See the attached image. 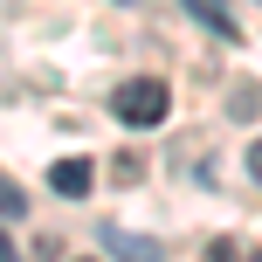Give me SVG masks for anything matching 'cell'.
I'll list each match as a JSON object with an SVG mask.
<instances>
[{"instance_id": "6da1fadb", "label": "cell", "mask_w": 262, "mask_h": 262, "mask_svg": "<svg viewBox=\"0 0 262 262\" xmlns=\"http://www.w3.org/2000/svg\"><path fill=\"white\" fill-rule=\"evenodd\" d=\"M118 118L124 124H159V118H166V83H159V76H131L118 90Z\"/></svg>"}, {"instance_id": "7a4b0ae2", "label": "cell", "mask_w": 262, "mask_h": 262, "mask_svg": "<svg viewBox=\"0 0 262 262\" xmlns=\"http://www.w3.org/2000/svg\"><path fill=\"white\" fill-rule=\"evenodd\" d=\"M90 180H97V172H90V159H62V166L49 172V186H55L62 200H83V193H90Z\"/></svg>"}, {"instance_id": "3957f363", "label": "cell", "mask_w": 262, "mask_h": 262, "mask_svg": "<svg viewBox=\"0 0 262 262\" xmlns=\"http://www.w3.org/2000/svg\"><path fill=\"white\" fill-rule=\"evenodd\" d=\"M186 7H193V14H200V28H214L221 41H235V35H242V28L228 21V0H186Z\"/></svg>"}, {"instance_id": "277c9868", "label": "cell", "mask_w": 262, "mask_h": 262, "mask_svg": "<svg viewBox=\"0 0 262 262\" xmlns=\"http://www.w3.org/2000/svg\"><path fill=\"white\" fill-rule=\"evenodd\" d=\"M104 242H111V255H124V262H159V249L138 242V235H104Z\"/></svg>"}, {"instance_id": "5b68a950", "label": "cell", "mask_w": 262, "mask_h": 262, "mask_svg": "<svg viewBox=\"0 0 262 262\" xmlns=\"http://www.w3.org/2000/svg\"><path fill=\"white\" fill-rule=\"evenodd\" d=\"M21 214H28V193H21V186H7V180H0V221H21Z\"/></svg>"}, {"instance_id": "8992f818", "label": "cell", "mask_w": 262, "mask_h": 262, "mask_svg": "<svg viewBox=\"0 0 262 262\" xmlns=\"http://www.w3.org/2000/svg\"><path fill=\"white\" fill-rule=\"evenodd\" d=\"M207 262H242V249H235V242H214V249H207Z\"/></svg>"}, {"instance_id": "52a82bcc", "label": "cell", "mask_w": 262, "mask_h": 262, "mask_svg": "<svg viewBox=\"0 0 262 262\" xmlns=\"http://www.w3.org/2000/svg\"><path fill=\"white\" fill-rule=\"evenodd\" d=\"M249 172H255V180H262V138L249 145Z\"/></svg>"}, {"instance_id": "ba28073f", "label": "cell", "mask_w": 262, "mask_h": 262, "mask_svg": "<svg viewBox=\"0 0 262 262\" xmlns=\"http://www.w3.org/2000/svg\"><path fill=\"white\" fill-rule=\"evenodd\" d=\"M0 262H21V255H14V242H7V235H0Z\"/></svg>"}, {"instance_id": "9c48e42d", "label": "cell", "mask_w": 262, "mask_h": 262, "mask_svg": "<svg viewBox=\"0 0 262 262\" xmlns=\"http://www.w3.org/2000/svg\"><path fill=\"white\" fill-rule=\"evenodd\" d=\"M249 262H262V255H249Z\"/></svg>"}]
</instances>
